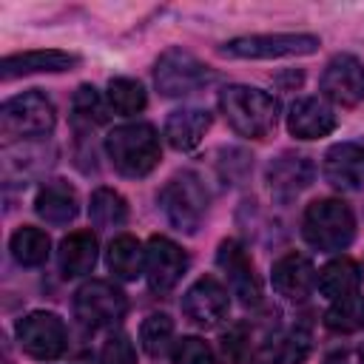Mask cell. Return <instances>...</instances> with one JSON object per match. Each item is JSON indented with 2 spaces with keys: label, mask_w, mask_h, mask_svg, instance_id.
<instances>
[{
  "label": "cell",
  "mask_w": 364,
  "mask_h": 364,
  "mask_svg": "<svg viewBox=\"0 0 364 364\" xmlns=\"http://www.w3.org/2000/svg\"><path fill=\"white\" fill-rule=\"evenodd\" d=\"M219 108L228 125L247 139H267L279 122V102L253 85H228L219 94Z\"/></svg>",
  "instance_id": "1"
},
{
  "label": "cell",
  "mask_w": 364,
  "mask_h": 364,
  "mask_svg": "<svg viewBox=\"0 0 364 364\" xmlns=\"http://www.w3.org/2000/svg\"><path fill=\"white\" fill-rule=\"evenodd\" d=\"M105 154H108L111 165L122 176H128V179L148 176L162 159L159 134H156V128L151 122L117 125L105 136Z\"/></svg>",
  "instance_id": "2"
},
{
  "label": "cell",
  "mask_w": 364,
  "mask_h": 364,
  "mask_svg": "<svg viewBox=\"0 0 364 364\" xmlns=\"http://www.w3.org/2000/svg\"><path fill=\"white\" fill-rule=\"evenodd\" d=\"M301 236L321 253L344 250L355 236V216L341 199H316L301 216Z\"/></svg>",
  "instance_id": "3"
},
{
  "label": "cell",
  "mask_w": 364,
  "mask_h": 364,
  "mask_svg": "<svg viewBox=\"0 0 364 364\" xmlns=\"http://www.w3.org/2000/svg\"><path fill=\"white\" fill-rule=\"evenodd\" d=\"M156 202H159V210L165 213L168 225L182 233H196L205 219V210H208L205 185L199 182L196 173H188V171L171 176L162 185V191L156 193Z\"/></svg>",
  "instance_id": "4"
},
{
  "label": "cell",
  "mask_w": 364,
  "mask_h": 364,
  "mask_svg": "<svg viewBox=\"0 0 364 364\" xmlns=\"http://www.w3.org/2000/svg\"><path fill=\"white\" fill-rule=\"evenodd\" d=\"M57 111L51 100L40 91H23L3 102L0 108V134L6 139H26L43 136L54 128Z\"/></svg>",
  "instance_id": "5"
},
{
  "label": "cell",
  "mask_w": 364,
  "mask_h": 364,
  "mask_svg": "<svg viewBox=\"0 0 364 364\" xmlns=\"http://www.w3.org/2000/svg\"><path fill=\"white\" fill-rule=\"evenodd\" d=\"M321 46L316 34H247L233 37L219 46V54L236 60H282V57H304Z\"/></svg>",
  "instance_id": "6"
},
{
  "label": "cell",
  "mask_w": 364,
  "mask_h": 364,
  "mask_svg": "<svg viewBox=\"0 0 364 364\" xmlns=\"http://www.w3.org/2000/svg\"><path fill=\"white\" fill-rule=\"evenodd\" d=\"M213 71L191 51L173 46V48H165L156 60V68H154V82L159 88V94L165 97H185V94H193L199 88H205L208 82H213Z\"/></svg>",
  "instance_id": "7"
},
{
  "label": "cell",
  "mask_w": 364,
  "mask_h": 364,
  "mask_svg": "<svg viewBox=\"0 0 364 364\" xmlns=\"http://www.w3.org/2000/svg\"><path fill=\"white\" fill-rule=\"evenodd\" d=\"M125 313H128L125 293L105 279H91L74 293V316L88 330L114 327L125 318Z\"/></svg>",
  "instance_id": "8"
},
{
  "label": "cell",
  "mask_w": 364,
  "mask_h": 364,
  "mask_svg": "<svg viewBox=\"0 0 364 364\" xmlns=\"http://www.w3.org/2000/svg\"><path fill=\"white\" fill-rule=\"evenodd\" d=\"M14 336H17L20 350L37 361L60 358L68 344L65 324L51 310H31L28 316H23L14 327Z\"/></svg>",
  "instance_id": "9"
},
{
  "label": "cell",
  "mask_w": 364,
  "mask_h": 364,
  "mask_svg": "<svg viewBox=\"0 0 364 364\" xmlns=\"http://www.w3.org/2000/svg\"><path fill=\"white\" fill-rule=\"evenodd\" d=\"M188 270V253L168 236H151L145 245V276L151 290L168 293Z\"/></svg>",
  "instance_id": "10"
},
{
  "label": "cell",
  "mask_w": 364,
  "mask_h": 364,
  "mask_svg": "<svg viewBox=\"0 0 364 364\" xmlns=\"http://www.w3.org/2000/svg\"><path fill=\"white\" fill-rule=\"evenodd\" d=\"M228 310H230V296L228 290L213 279V276H202L196 279L185 296H182V313L191 324L196 327H216L219 321L228 318Z\"/></svg>",
  "instance_id": "11"
},
{
  "label": "cell",
  "mask_w": 364,
  "mask_h": 364,
  "mask_svg": "<svg viewBox=\"0 0 364 364\" xmlns=\"http://www.w3.org/2000/svg\"><path fill=\"white\" fill-rule=\"evenodd\" d=\"M216 264L219 270L228 276V287L230 293L245 304V307H256L262 301V287H259V276L253 270L250 256L245 253V247L236 239H225L216 250Z\"/></svg>",
  "instance_id": "12"
},
{
  "label": "cell",
  "mask_w": 364,
  "mask_h": 364,
  "mask_svg": "<svg viewBox=\"0 0 364 364\" xmlns=\"http://www.w3.org/2000/svg\"><path fill=\"white\" fill-rule=\"evenodd\" d=\"M318 88L327 100H333L344 108H353L364 97V65L353 54H336L324 65Z\"/></svg>",
  "instance_id": "13"
},
{
  "label": "cell",
  "mask_w": 364,
  "mask_h": 364,
  "mask_svg": "<svg viewBox=\"0 0 364 364\" xmlns=\"http://www.w3.org/2000/svg\"><path fill=\"white\" fill-rule=\"evenodd\" d=\"M313 162L304 154H282L267 165V188L270 196L282 205L293 202L304 188H310L313 182Z\"/></svg>",
  "instance_id": "14"
},
{
  "label": "cell",
  "mask_w": 364,
  "mask_h": 364,
  "mask_svg": "<svg viewBox=\"0 0 364 364\" xmlns=\"http://www.w3.org/2000/svg\"><path fill=\"white\" fill-rule=\"evenodd\" d=\"M74 65H80V57L71 54V51L34 48V51H20V54L3 57L0 77L9 82L14 77H26V74H60V71H71Z\"/></svg>",
  "instance_id": "15"
},
{
  "label": "cell",
  "mask_w": 364,
  "mask_h": 364,
  "mask_svg": "<svg viewBox=\"0 0 364 364\" xmlns=\"http://www.w3.org/2000/svg\"><path fill=\"white\" fill-rule=\"evenodd\" d=\"M321 173L336 191H358L364 185V145L355 142L330 145L321 162Z\"/></svg>",
  "instance_id": "16"
},
{
  "label": "cell",
  "mask_w": 364,
  "mask_h": 364,
  "mask_svg": "<svg viewBox=\"0 0 364 364\" xmlns=\"http://www.w3.org/2000/svg\"><path fill=\"white\" fill-rule=\"evenodd\" d=\"M270 282H273V290L279 296H284L287 301H304L316 282H318V273L313 267V262L301 253H284L276 264H273V273H270Z\"/></svg>",
  "instance_id": "17"
},
{
  "label": "cell",
  "mask_w": 364,
  "mask_h": 364,
  "mask_svg": "<svg viewBox=\"0 0 364 364\" xmlns=\"http://www.w3.org/2000/svg\"><path fill=\"white\" fill-rule=\"evenodd\" d=\"M338 125L333 108L318 100V97H301L290 105V114H287V131L296 136V139H318V136H327L333 134Z\"/></svg>",
  "instance_id": "18"
},
{
  "label": "cell",
  "mask_w": 364,
  "mask_h": 364,
  "mask_svg": "<svg viewBox=\"0 0 364 364\" xmlns=\"http://www.w3.org/2000/svg\"><path fill=\"white\" fill-rule=\"evenodd\" d=\"M213 117L205 111V108H179V111H171L168 119H165V139L171 148L176 151H191L202 142V136L208 134Z\"/></svg>",
  "instance_id": "19"
},
{
  "label": "cell",
  "mask_w": 364,
  "mask_h": 364,
  "mask_svg": "<svg viewBox=\"0 0 364 364\" xmlns=\"http://www.w3.org/2000/svg\"><path fill=\"white\" fill-rule=\"evenodd\" d=\"M34 210L48 225H68L80 210L77 191L63 179L46 182L34 196Z\"/></svg>",
  "instance_id": "20"
},
{
  "label": "cell",
  "mask_w": 364,
  "mask_h": 364,
  "mask_svg": "<svg viewBox=\"0 0 364 364\" xmlns=\"http://www.w3.org/2000/svg\"><path fill=\"white\" fill-rule=\"evenodd\" d=\"M97 236L91 230H74L60 242V270L65 279L85 276L97 264Z\"/></svg>",
  "instance_id": "21"
},
{
  "label": "cell",
  "mask_w": 364,
  "mask_h": 364,
  "mask_svg": "<svg viewBox=\"0 0 364 364\" xmlns=\"http://www.w3.org/2000/svg\"><path fill=\"white\" fill-rule=\"evenodd\" d=\"M310 358V336L301 330H287L267 338L259 353L256 364H304Z\"/></svg>",
  "instance_id": "22"
},
{
  "label": "cell",
  "mask_w": 364,
  "mask_h": 364,
  "mask_svg": "<svg viewBox=\"0 0 364 364\" xmlns=\"http://www.w3.org/2000/svg\"><path fill=\"white\" fill-rule=\"evenodd\" d=\"M316 284H318L321 296H327L333 301L344 299V296H353L361 287V267L347 256L333 259L318 270V282Z\"/></svg>",
  "instance_id": "23"
},
{
  "label": "cell",
  "mask_w": 364,
  "mask_h": 364,
  "mask_svg": "<svg viewBox=\"0 0 364 364\" xmlns=\"http://www.w3.org/2000/svg\"><path fill=\"white\" fill-rule=\"evenodd\" d=\"M108 270L117 276V279H139L142 270H145V247L131 236V233H122L117 239H111L108 245Z\"/></svg>",
  "instance_id": "24"
},
{
  "label": "cell",
  "mask_w": 364,
  "mask_h": 364,
  "mask_svg": "<svg viewBox=\"0 0 364 364\" xmlns=\"http://www.w3.org/2000/svg\"><path fill=\"white\" fill-rule=\"evenodd\" d=\"M9 250L14 256L17 264L23 267H40L46 259H48V250H51V239L43 228H34V225H23L11 233L9 239Z\"/></svg>",
  "instance_id": "25"
},
{
  "label": "cell",
  "mask_w": 364,
  "mask_h": 364,
  "mask_svg": "<svg viewBox=\"0 0 364 364\" xmlns=\"http://www.w3.org/2000/svg\"><path fill=\"white\" fill-rule=\"evenodd\" d=\"M88 216L94 228H119L128 219V202L114 188H97L88 202Z\"/></svg>",
  "instance_id": "26"
},
{
  "label": "cell",
  "mask_w": 364,
  "mask_h": 364,
  "mask_svg": "<svg viewBox=\"0 0 364 364\" xmlns=\"http://www.w3.org/2000/svg\"><path fill=\"white\" fill-rule=\"evenodd\" d=\"M324 324L333 333H358V330H364V296L353 293V296L336 299L324 313Z\"/></svg>",
  "instance_id": "27"
},
{
  "label": "cell",
  "mask_w": 364,
  "mask_h": 364,
  "mask_svg": "<svg viewBox=\"0 0 364 364\" xmlns=\"http://www.w3.org/2000/svg\"><path fill=\"white\" fill-rule=\"evenodd\" d=\"M108 105L119 117H134L148 105V94L139 80L131 77H117L108 82Z\"/></svg>",
  "instance_id": "28"
},
{
  "label": "cell",
  "mask_w": 364,
  "mask_h": 364,
  "mask_svg": "<svg viewBox=\"0 0 364 364\" xmlns=\"http://www.w3.org/2000/svg\"><path fill=\"white\" fill-rule=\"evenodd\" d=\"M139 341L148 355H162L173 344V321L165 313H151L139 327Z\"/></svg>",
  "instance_id": "29"
},
{
  "label": "cell",
  "mask_w": 364,
  "mask_h": 364,
  "mask_svg": "<svg viewBox=\"0 0 364 364\" xmlns=\"http://www.w3.org/2000/svg\"><path fill=\"white\" fill-rule=\"evenodd\" d=\"M171 358H173V364H216L210 344L196 336H185V338L173 341Z\"/></svg>",
  "instance_id": "30"
},
{
  "label": "cell",
  "mask_w": 364,
  "mask_h": 364,
  "mask_svg": "<svg viewBox=\"0 0 364 364\" xmlns=\"http://www.w3.org/2000/svg\"><path fill=\"white\" fill-rule=\"evenodd\" d=\"M74 114L80 119H88V122H105L108 114H105V105H102V97L94 85H80L77 94H74Z\"/></svg>",
  "instance_id": "31"
},
{
  "label": "cell",
  "mask_w": 364,
  "mask_h": 364,
  "mask_svg": "<svg viewBox=\"0 0 364 364\" xmlns=\"http://www.w3.org/2000/svg\"><path fill=\"white\" fill-rule=\"evenodd\" d=\"M100 364H136V350L125 333L108 336L100 347Z\"/></svg>",
  "instance_id": "32"
},
{
  "label": "cell",
  "mask_w": 364,
  "mask_h": 364,
  "mask_svg": "<svg viewBox=\"0 0 364 364\" xmlns=\"http://www.w3.org/2000/svg\"><path fill=\"white\" fill-rule=\"evenodd\" d=\"M222 353L230 364H239L245 361V338H242V330H233L222 338Z\"/></svg>",
  "instance_id": "33"
},
{
  "label": "cell",
  "mask_w": 364,
  "mask_h": 364,
  "mask_svg": "<svg viewBox=\"0 0 364 364\" xmlns=\"http://www.w3.org/2000/svg\"><path fill=\"white\" fill-rule=\"evenodd\" d=\"M324 364H350V361H347V355H338V353H336V355H330Z\"/></svg>",
  "instance_id": "34"
},
{
  "label": "cell",
  "mask_w": 364,
  "mask_h": 364,
  "mask_svg": "<svg viewBox=\"0 0 364 364\" xmlns=\"http://www.w3.org/2000/svg\"><path fill=\"white\" fill-rule=\"evenodd\" d=\"M358 364H364V344H361V350H358Z\"/></svg>",
  "instance_id": "35"
}]
</instances>
